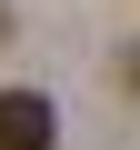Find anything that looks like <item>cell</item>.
<instances>
[{
	"label": "cell",
	"mask_w": 140,
	"mask_h": 150,
	"mask_svg": "<svg viewBox=\"0 0 140 150\" xmlns=\"http://www.w3.org/2000/svg\"><path fill=\"white\" fill-rule=\"evenodd\" d=\"M60 140V110L40 90H0V150H50Z\"/></svg>",
	"instance_id": "1"
},
{
	"label": "cell",
	"mask_w": 140,
	"mask_h": 150,
	"mask_svg": "<svg viewBox=\"0 0 140 150\" xmlns=\"http://www.w3.org/2000/svg\"><path fill=\"white\" fill-rule=\"evenodd\" d=\"M0 40H10V10H0Z\"/></svg>",
	"instance_id": "2"
}]
</instances>
